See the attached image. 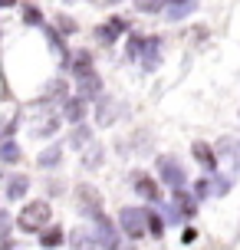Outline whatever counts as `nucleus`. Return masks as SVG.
<instances>
[{"mask_svg": "<svg viewBox=\"0 0 240 250\" xmlns=\"http://www.w3.org/2000/svg\"><path fill=\"white\" fill-rule=\"evenodd\" d=\"M155 178H158V185H164L168 191H178V188L191 185L188 168L181 165L178 155H158V158H155Z\"/></svg>", "mask_w": 240, "mask_h": 250, "instance_id": "f257e3e1", "label": "nucleus"}, {"mask_svg": "<svg viewBox=\"0 0 240 250\" xmlns=\"http://www.w3.org/2000/svg\"><path fill=\"white\" fill-rule=\"evenodd\" d=\"M50 221H53V208H50V201L40 198V201H26L23 211L17 214V221H13V224L20 227L23 234H40V230L50 224Z\"/></svg>", "mask_w": 240, "mask_h": 250, "instance_id": "f03ea898", "label": "nucleus"}, {"mask_svg": "<svg viewBox=\"0 0 240 250\" xmlns=\"http://www.w3.org/2000/svg\"><path fill=\"white\" fill-rule=\"evenodd\" d=\"M115 224L122 230V237L132 240V244L148 234V230H145V208H141V204H122L119 214H115Z\"/></svg>", "mask_w": 240, "mask_h": 250, "instance_id": "7ed1b4c3", "label": "nucleus"}, {"mask_svg": "<svg viewBox=\"0 0 240 250\" xmlns=\"http://www.w3.org/2000/svg\"><path fill=\"white\" fill-rule=\"evenodd\" d=\"M89 227H92V234H96V244H99L102 250H115L119 244H122V230H119V224H115V217H109V214L102 211L99 217H92L89 221Z\"/></svg>", "mask_w": 240, "mask_h": 250, "instance_id": "20e7f679", "label": "nucleus"}, {"mask_svg": "<svg viewBox=\"0 0 240 250\" xmlns=\"http://www.w3.org/2000/svg\"><path fill=\"white\" fill-rule=\"evenodd\" d=\"M128 185H132V191H135V194H139L145 204H158V201L164 198V194H161V185H158V178L148 175L145 168H135V171L128 175Z\"/></svg>", "mask_w": 240, "mask_h": 250, "instance_id": "39448f33", "label": "nucleus"}, {"mask_svg": "<svg viewBox=\"0 0 240 250\" xmlns=\"http://www.w3.org/2000/svg\"><path fill=\"white\" fill-rule=\"evenodd\" d=\"M76 204H79V214H82L86 221H92V217H99V214L105 211V201H102V191H99L96 185H89V181L76 185Z\"/></svg>", "mask_w": 240, "mask_h": 250, "instance_id": "423d86ee", "label": "nucleus"}, {"mask_svg": "<svg viewBox=\"0 0 240 250\" xmlns=\"http://www.w3.org/2000/svg\"><path fill=\"white\" fill-rule=\"evenodd\" d=\"M128 30H132V20H125V17H109L105 23H99L96 30H92V40L109 50V46H115L119 40L125 37Z\"/></svg>", "mask_w": 240, "mask_h": 250, "instance_id": "0eeeda50", "label": "nucleus"}, {"mask_svg": "<svg viewBox=\"0 0 240 250\" xmlns=\"http://www.w3.org/2000/svg\"><path fill=\"white\" fill-rule=\"evenodd\" d=\"M161 60H164V40L158 37V33H148V37H145V46H141V56H139L135 66H139L145 76H152V73H158Z\"/></svg>", "mask_w": 240, "mask_h": 250, "instance_id": "6e6552de", "label": "nucleus"}, {"mask_svg": "<svg viewBox=\"0 0 240 250\" xmlns=\"http://www.w3.org/2000/svg\"><path fill=\"white\" fill-rule=\"evenodd\" d=\"M214 151H217V162L227 165V171L237 178L240 175V138L237 135H220L214 142Z\"/></svg>", "mask_w": 240, "mask_h": 250, "instance_id": "1a4fd4ad", "label": "nucleus"}, {"mask_svg": "<svg viewBox=\"0 0 240 250\" xmlns=\"http://www.w3.org/2000/svg\"><path fill=\"white\" fill-rule=\"evenodd\" d=\"M119 115H122V105H119V99L109 96V92H102L99 99L92 102V122L102 125V128L115 125V122H119Z\"/></svg>", "mask_w": 240, "mask_h": 250, "instance_id": "9d476101", "label": "nucleus"}, {"mask_svg": "<svg viewBox=\"0 0 240 250\" xmlns=\"http://www.w3.org/2000/svg\"><path fill=\"white\" fill-rule=\"evenodd\" d=\"M60 128H63V115H60V109H40V119L37 125L30 128L33 132V138H56L60 135Z\"/></svg>", "mask_w": 240, "mask_h": 250, "instance_id": "9b49d317", "label": "nucleus"}, {"mask_svg": "<svg viewBox=\"0 0 240 250\" xmlns=\"http://www.w3.org/2000/svg\"><path fill=\"white\" fill-rule=\"evenodd\" d=\"M60 115H63L66 125H79L89 119V102L82 99V96H76V92H69L63 102H60Z\"/></svg>", "mask_w": 240, "mask_h": 250, "instance_id": "f8f14e48", "label": "nucleus"}, {"mask_svg": "<svg viewBox=\"0 0 240 250\" xmlns=\"http://www.w3.org/2000/svg\"><path fill=\"white\" fill-rule=\"evenodd\" d=\"M3 198L13 201V204H20V201L30 194V188H33V181L23 175V171H10V175H3Z\"/></svg>", "mask_w": 240, "mask_h": 250, "instance_id": "ddd939ff", "label": "nucleus"}, {"mask_svg": "<svg viewBox=\"0 0 240 250\" xmlns=\"http://www.w3.org/2000/svg\"><path fill=\"white\" fill-rule=\"evenodd\" d=\"M191 158L204 168V175H214L217 168H220L214 145H211V142H204V138H194V142H191Z\"/></svg>", "mask_w": 240, "mask_h": 250, "instance_id": "4468645a", "label": "nucleus"}, {"mask_svg": "<svg viewBox=\"0 0 240 250\" xmlns=\"http://www.w3.org/2000/svg\"><path fill=\"white\" fill-rule=\"evenodd\" d=\"M96 69V56H92V50H86V46H79V50L69 53V62H66V73L73 76V83L76 79H82V76H89Z\"/></svg>", "mask_w": 240, "mask_h": 250, "instance_id": "2eb2a0df", "label": "nucleus"}, {"mask_svg": "<svg viewBox=\"0 0 240 250\" xmlns=\"http://www.w3.org/2000/svg\"><path fill=\"white\" fill-rule=\"evenodd\" d=\"M63 162H66V145L63 142H50V145L37 155V168H43V171H56Z\"/></svg>", "mask_w": 240, "mask_h": 250, "instance_id": "dca6fc26", "label": "nucleus"}, {"mask_svg": "<svg viewBox=\"0 0 240 250\" xmlns=\"http://www.w3.org/2000/svg\"><path fill=\"white\" fill-rule=\"evenodd\" d=\"M102 92H105V83H102V76L96 73V69H92L89 76H82V79H76V96H82L89 105L99 99Z\"/></svg>", "mask_w": 240, "mask_h": 250, "instance_id": "f3484780", "label": "nucleus"}, {"mask_svg": "<svg viewBox=\"0 0 240 250\" xmlns=\"http://www.w3.org/2000/svg\"><path fill=\"white\" fill-rule=\"evenodd\" d=\"M194 10H198V0H168L161 17L168 20V23H181V20H188Z\"/></svg>", "mask_w": 240, "mask_h": 250, "instance_id": "a211bd4d", "label": "nucleus"}, {"mask_svg": "<svg viewBox=\"0 0 240 250\" xmlns=\"http://www.w3.org/2000/svg\"><path fill=\"white\" fill-rule=\"evenodd\" d=\"M66 244H69V250H99L96 234H92V227H89V224L73 227V230L66 234Z\"/></svg>", "mask_w": 240, "mask_h": 250, "instance_id": "6ab92c4d", "label": "nucleus"}, {"mask_svg": "<svg viewBox=\"0 0 240 250\" xmlns=\"http://www.w3.org/2000/svg\"><path fill=\"white\" fill-rule=\"evenodd\" d=\"M89 142H96V128L89 122H79L69 128V138H66V148H73V151H82L89 145Z\"/></svg>", "mask_w": 240, "mask_h": 250, "instance_id": "aec40b11", "label": "nucleus"}, {"mask_svg": "<svg viewBox=\"0 0 240 250\" xmlns=\"http://www.w3.org/2000/svg\"><path fill=\"white\" fill-rule=\"evenodd\" d=\"M171 201L181 208L184 221H188V217H198V204H201V201L194 198V191H191V188H178V191H171Z\"/></svg>", "mask_w": 240, "mask_h": 250, "instance_id": "412c9836", "label": "nucleus"}, {"mask_svg": "<svg viewBox=\"0 0 240 250\" xmlns=\"http://www.w3.org/2000/svg\"><path fill=\"white\" fill-rule=\"evenodd\" d=\"M37 240H40V247H43V250H56V247H63V244H66V230L60 224H46L37 234Z\"/></svg>", "mask_w": 240, "mask_h": 250, "instance_id": "4be33fe9", "label": "nucleus"}, {"mask_svg": "<svg viewBox=\"0 0 240 250\" xmlns=\"http://www.w3.org/2000/svg\"><path fill=\"white\" fill-rule=\"evenodd\" d=\"M141 208H145V230H148V237L161 240V237H164V230H168L164 217L155 211V204H141Z\"/></svg>", "mask_w": 240, "mask_h": 250, "instance_id": "5701e85b", "label": "nucleus"}, {"mask_svg": "<svg viewBox=\"0 0 240 250\" xmlns=\"http://www.w3.org/2000/svg\"><path fill=\"white\" fill-rule=\"evenodd\" d=\"M155 211L164 217V224L168 227H178V224H184V214H181V208H178L171 198H161L158 204H155Z\"/></svg>", "mask_w": 240, "mask_h": 250, "instance_id": "b1692460", "label": "nucleus"}, {"mask_svg": "<svg viewBox=\"0 0 240 250\" xmlns=\"http://www.w3.org/2000/svg\"><path fill=\"white\" fill-rule=\"evenodd\" d=\"M102 165H105V148H102L99 142H89L86 148H82V168H89V171H99Z\"/></svg>", "mask_w": 240, "mask_h": 250, "instance_id": "393cba45", "label": "nucleus"}, {"mask_svg": "<svg viewBox=\"0 0 240 250\" xmlns=\"http://www.w3.org/2000/svg\"><path fill=\"white\" fill-rule=\"evenodd\" d=\"M20 162H23V148H20V142H17V138L0 142V165L13 168V165H20Z\"/></svg>", "mask_w": 240, "mask_h": 250, "instance_id": "a878e982", "label": "nucleus"}, {"mask_svg": "<svg viewBox=\"0 0 240 250\" xmlns=\"http://www.w3.org/2000/svg\"><path fill=\"white\" fill-rule=\"evenodd\" d=\"M145 37H148V33H139V30H128L125 33V60L128 62H139L141 46H145Z\"/></svg>", "mask_w": 240, "mask_h": 250, "instance_id": "bb28decb", "label": "nucleus"}, {"mask_svg": "<svg viewBox=\"0 0 240 250\" xmlns=\"http://www.w3.org/2000/svg\"><path fill=\"white\" fill-rule=\"evenodd\" d=\"M230 188H234V175H220V171L211 175V198H227Z\"/></svg>", "mask_w": 240, "mask_h": 250, "instance_id": "cd10ccee", "label": "nucleus"}, {"mask_svg": "<svg viewBox=\"0 0 240 250\" xmlns=\"http://www.w3.org/2000/svg\"><path fill=\"white\" fill-rule=\"evenodd\" d=\"M20 17H23L26 26H43L46 23V17H43V10H40L37 3H23V7H20Z\"/></svg>", "mask_w": 240, "mask_h": 250, "instance_id": "c85d7f7f", "label": "nucleus"}, {"mask_svg": "<svg viewBox=\"0 0 240 250\" xmlns=\"http://www.w3.org/2000/svg\"><path fill=\"white\" fill-rule=\"evenodd\" d=\"M53 26H56L63 37H73V33L79 30V23L73 20V17H69V13H56V17H53Z\"/></svg>", "mask_w": 240, "mask_h": 250, "instance_id": "c756f323", "label": "nucleus"}, {"mask_svg": "<svg viewBox=\"0 0 240 250\" xmlns=\"http://www.w3.org/2000/svg\"><path fill=\"white\" fill-rule=\"evenodd\" d=\"M194 198L198 201H211V175H201V178H194Z\"/></svg>", "mask_w": 240, "mask_h": 250, "instance_id": "7c9ffc66", "label": "nucleus"}, {"mask_svg": "<svg viewBox=\"0 0 240 250\" xmlns=\"http://www.w3.org/2000/svg\"><path fill=\"white\" fill-rule=\"evenodd\" d=\"M17 128H20V119H17V115H13V119H3V122H0V142L13 138V135H17Z\"/></svg>", "mask_w": 240, "mask_h": 250, "instance_id": "2f4dec72", "label": "nucleus"}, {"mask_svg": "<svg viewBox=\"0 0 240 250\" xmlns=\"http://www.w3.org/2000/svg\"><path fill=\"white\" fill-rule=\"evenodd\" d=\"M164 3L168 0H135V7H139V13H161Z\"/></svg>", "mask_w": 240, "mask_h": 250, "instance_id": "473e14b6", "label": "nucleus"}, {"mask_svg": "<svg viewBox=\"0 0 240 250\" xmlns=\"http://www.w3.org/2000/svg\"><path fill=\"white\" fill-rule=\"evenodd\" d=\"M46 191L56 198V194H63V191H66V185H63V181H56V178H46Z\"/></svg>", "mask_w": 240, "mask_h": 250, "instance_id": "72a5a7b5", "label": "nucleus"}, {"mask_svg": "<svg viewBox=\"0 0 240 250\" xmlns=\"http://www.w3.org/2000/svg\"><path fill=\"white\" fill-rule=\"evenodd\" d=\"M181 240H184V244H194V240H198V230H194V227H184Z\"/></svg>", "mask_w": 240, "mask_h": 250, "instance_id": "f704fd0d", "label": "nucleus"}, {"mask_svg": "<svg viewBox=\"0 0 240 250\" xmlns=\"http://www.w3.org/2000/svg\"><path fill=\"white\" fill-rule=\"evenodd\" d=\"M115 250H139V247H135L132 240H122V244H119V247H115Z\"/></svg>", "mask_w": 240, "mask_h": 250, "instance_id": "c9c22d12", "label": "nucleus"}, {"mask_svg": "<svg viewBox=\"0 0 240 250\" xmlns=\"http://www.w3.org/2000/svg\"><path fill=\"white\" fill-rule=\"evenodd\" d=\"M0 7H17V0H0Z\"/></svg>", "mask_w": 240, "mask_h": 250, "instance_id": "e433bc0d", "label": "nucleus"}, {"mask_svg": "<svg viewBox=\"0 0 240 250\" xmlns=\"http://www.w3.org/2000/svg\"><path fill=\"white\" fill-rule=\"evenodd\" d=\"M102 3H105V7H115V3H122V0H102Z\"/></svg>", "mask_w": 240, "mask_h": 250, "instance_id": "4c0bfd02", "label": "nucleus"}]
</instances>
